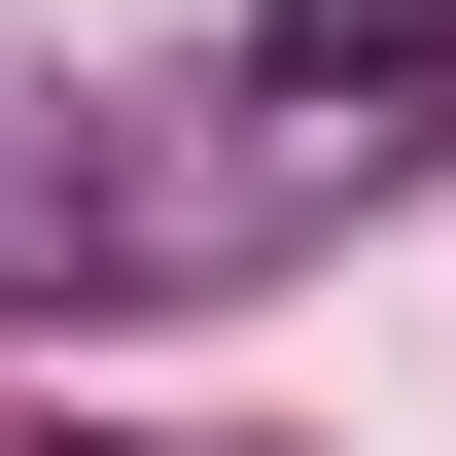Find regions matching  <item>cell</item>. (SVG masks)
<instances>
[{
	"mask_svg": "<svg viewBox=\"0 0 456 456\" xmlns=\"http://www.w3.org/2000/svg\"><path fill=\"white\" fill-rule=\"evenodd\" d=\"M246 70H281V106H351V141H387V106H456V0H246Z\"/></svg>",
	"mask_w": 456,
	"mask_h": 456,
	"instance_id": "6da1fadb",
	"label": "cell"
},
{
	"mask_svg": "<svg viewBox=\"0 0 456 456\" xmlns=\"http://www.w3.org/2000/svg\"><path fill=\"white\" fill-rule=\"evenodd\" d=\"M36 456H141V421H36Z\"/></svg>",
	"mask_w": 456,
	"mask_h": 456,
	"instance_id": "7a4b0ae2",
	"label": "cell"
}]
</instances>
